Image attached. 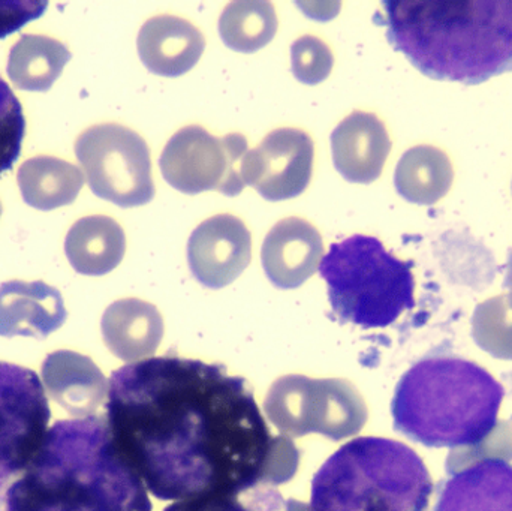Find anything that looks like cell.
Returning a JSON list of instances; mask_svg holds the SVG:
<instances>
[{
	"label": "cell",
	"instance_id": "cell-1",
	"mask_svg": "<svg viewBox=\"0 0 512 511\" xmlns=\"http://www.w3.org/2000/svg\"><path fill=\"white\" fill-rule=\"evenodd\" d=\"M105 420L161 501L239 498L262 485L274 437L248 381L225 366L150 357L111 374Z\"/></svg>",
	"mask_w": 512,
	"mask_h": 511
},
{
	"label": "cell",
	"instance_id": "cell-2",
	"mask_svg": "<svg viewBox=\"0 0 512 511\" xmlns=\"http://www.w3.org/2000/svg\"><path fill=\"white\" fill-rule=\"evenodd\" d=\"M105 416L60 420L3 495V511H152Z\"/></svg>",
	"mask_w": 512,
	"mask_h": 511
},
{
	"label": "cell",
	"instance_id": "cell-3",
	"mask_svg": "<svg viewBox=\"0 0 512 511\" xmlns=\"http://www.w3.org/2000/svg\"><path fill=\"white\" fill-rule=\"evenodd\" d=\"M388 42L426 77L477 86L512 72V0H385Z\"/></svg>",
	"mask_w": 512,
	"mask_h": 511
},
{
	"label": "cell",
	"instance_id": "cell-4",
	"mask_svg": "<svg viewBox=\"0 0 512 511\" xmlns=\"http://www.w3.org/2000/svg\"><path fill=\"white\" fill-rule=\"evenodd\" d=\"M504 387L478 363L432 354L397 384L394 429L430 449L480 446L498 426Z\"/></svg>",
	"mask_w": 512,
	"mask_h": 511
},
{
	"label": "cell",
	"instance_id": "cell-5",
	"mask_svg": "<svg viewBox=\"0 0 512 511\" xmlns=\"http://www.w3.org/2000/svg\"><path fill=\"white\" fill-rule=\"evenodd\" d=\"M435 486L423 459L400 441L361 437L313 477L312 511H427Z\"/></svg>",
	"mask_w": 512,
	"mask_h": 511
},
{
	"label": "cell",
	"instance_id": "cell-6",
	"mask_svg": "<svg viewBox=\"0 0 512 511\" xmlns=\"http://www.w3.org/2000/svg\"><path fill=\"white\" fill-rule=\"evenodd\" d=\"M414 263L394 257L376 237L355 234L319 264L328 300L340 323L384 329L415 308Z\"/></svg>",
	"mask_w": 512,
	"mask_h": 511
},
{
	"label": "cell",
	"instance_id": "cell-7",
	"mask_svg": "<svg viewBox=\"0 0 512 511\" xmlns=\"http://www.w3.org/2000/svg\"><path fill=\"white\" fill-rule=\"evenodd\" d=\"M268 420L288 438L319 434L342 441L360 434L367 405L346 380H312L286 375L274 381L264 402Z\"/></svg>",
	"mask_w": 512,
	"mask_h": 511
},
{
	"label": "cell",
	"instance_id": "cell-8",
	"mask_svg": "<svg viewBox=\"0 0 512 511\" xmlns=\"http://www.w3.org/2000/svg\"><path fill=\"white\" fill-rule=\"evenodd\" d=\"M75 155L96 197L123 209L155 197L149 146L132 129L117 123L92 126L75 141Z\"/></svg>",
	"mask_w": 512,
	"mask_h": 511
},
{
	"label": "cell",
	"instance_id": "cell-9",
	"mask_svg": "<svg viewBox=\"0 0 512 511\" xmlns=\"http://www.w3.org/2000/svg\"><path fill=\"white\" fill-rule=\"evenodd\" d=\"M248 150L242 134L219 138L201 126H186L168 140L159 168L168 185L183 194L218 191L237 197L246 186L242 162Z\"/></svg>",
	"mask_w": 512,
	"mask_h": 511
},
{
	"label": "cell",
	"instance_id": "cell-10",
	"mask_svg": "<svg viewBox=\"0 0 512 511\" xmlns=\"http://www.w3.org/2000/svg\"><path fill=\"white\" fill-rule=\"evenodd\" d=\"M50 419V404L38 374L0 362V483L29 467L47 438Z\"/></svg>",
	"mask_w": 512,
	"mask_h": 511
},
{
	"label": "cell",
	"instance_id": "cell-11",
	"mask_svg": "<svg viewBox=\"0 0 512 511\" xmlns=\"http://www.w3.org/2000/svg\"><path fill=\"white\" fill-rule=\"evenodd\" d=\"M313 141L300 129L270 132L242 162L245 185L268 201L291 200L309 186L313 170Z\"/></svg>",
	"mask_w": 512,
	"mask_h": 511
},
{
	"label": "cell",
	"instance_id": "cell-12",
	"mask_svg": "<svg viewBox=\"0 0 512 511\" xmlns=\"http://www.w3.org/2000/svg\"><path fill=\"white\" fill-rule=\"evenodd\" d=\"M251 231L242 219L216 215L195 228L189 237L192 275L204 287L221 290L233 284L251 264Z\"/></svg>",
	"mask_w": 512,
	"mask_h": 511
},
{
	"label": "cell",
	"instance_id": "cell-13",
	"mask_svg": "<svg viewBox=\"0 0 512 511\" xmlns=\"http://www.w3.org/2000/svg\"><path fill=\"white\" fill-rule=\"evenodd\" d=\"M432 511H512V462L486 456L447 467Z\"/></svg>",
	"mask_w": 512,
	"mask_h": 511
},
{
	"label": "cell",
	"instance_id": "cell-14",
	"mask_svg": "<svg viewBox=\"0 0 512 511\" xmlns=\"http://www.w3.org/2000/svg\"><path fill=\"white\" fill-rule=\"evenodd\" d=\"M324 258L321 234L301 218L277 222L265 237L261 260L274 287L294 290L315 275Z\"/></svg>",
	"mask_w": 512,
	"mask_h": 511
},
{
	"label": "cell",
	"instance_id": "cell-15",
	"mask_svg": "<svg viewBox=\"0 0 512 511\" xmlns=\"http://www.w3.org/2000/svg\"><path fill=\"white\" fill-rule=\"evenodd\" d=\"M48 396L72 419L98 416L108 398V381L90 357L75 351L48 354L41 368Z\"/></svg>",
	"mask_w": 512,
	"mask_h": 511
},
{
	"label": "cell",
	"instance_id": "cell-16",
	"mask_svg": "<svg viewBox=\"0 0 512 511\" xmlns=\"http://www.w3.org/2000/svg\"><path fill=\"white\" fill-rule=\"evenodd\" d=\"M331 150L334 167L343 179L369 185L384 170L391 140L378 116L352 111L331 134Z\"/></svg>",
	"mask_w": 512,
	"mask_h": 511
},
{
	"label": "cell",
	"instance_id": "cell-17",
	"mask_svg": "<svg viewBox=\"0 0 512 511\" xmlns=\"http://www.w3.org/2000/svg\"><path fill=\"white\" fill-rule=\"evenodd\" d=\"M68 318L62 294L42 281L0 285V336L44 339Z\"/></svg>",
	"mask_w": 512,
	"mask_h": 511
},
{
	"label": "cell",
	"instance_id": "cell-18",
	"mask_svg": "<svg viewBox=\"0 0 512 511\" xmlns=\"http://www.w3.org/2000/svg\"><path fill=\"white\" fill-rule=\"evenodd\" d=\"M137 47L141 62L150 72L176 78L197 65L206 50V39L185 18L164 14L143 24Z\"/></svg>",
	"mask_w": 512,
	"mask_h": 511
},
{
	"label": "cell",
	"instance_id": "cell-19",
	"mask_svg": "<svg viewBox=\"0 0 512 511\" xmlns=\"http://www.w3.org/2000/svg\"><path fill=\"white\" fill-rule=\"evenodd\" d=\"M102 336L108 350L126 363L150 359L164 338V320L152 303L122 299L102 315Z\"/></svg>",
	"mask_w": 512,
	"mask_h": 511
},
{
	"label": "cell",
	"instance_id": "cell-20",
	"mask_svg": "<svg viewBox=\"0 0 512 511\" xmlns=\"http://www.w3.org/2000/svg\"><path fill=\"white\" fill-rule=\"evenodd\" d=\"M125 251V231L110 216L81 218L72 225L65 240L66 257L80 275L113 272L122 263Z\"/></svg>",
	"mask_w": 512,
	"mask_h": 511
},
{
	"label": "cell",
	"instance_id": "cell-21",
	"mask_svg": "<svg viewBox=\"0 0 512 511\" xmlns=\"http://www.w3.org/2000/svg\"><path fill=\"white\" fill-rule=\"evenodd\" d=\"M17 182L24 203L33 209L50 212L77 200L84 185V174L63 159L36 156L21 165Z\"/></svg>",
	"mask_w": 512,
	"mask_h": 511
},
{
	"label": "cell",
	"instance_id": "cell-22",
	"mask_svg": "<svg viewBox=\"0 0 512 511\" xmlns=\"http://www.w3.org/2000/svg\"><path fill=\"white\" fill-rule=\"evenodd\" d=\"M454 180L447 153L435 146H415L403 153L394 173L400 197L418 206H433L448 194Z\"/></svg>",
	"mask_w": 512,
	"mask_h": 511
},
{
	"label": "cell",
	"instance_id": "cell-23",
	"mask_svg": "<svg viewBox=\"0 0 512 511\" xmlns=\"http://www.w3.org/2000/svg\"><path fill=\"white\" fill-rule=\"evenodd\" d=\"M71 57V51L57 39L23 35L9 53L6 71L17 89L47 92Z\"/></svg>",
	"mask_w": 512,
	"mask_h": 511
},
{
	"label": "cell",
	"instance_id": "cell-24",
	"mask_svg": "<svg viewBox=\"0 0 512 511\" xmlns=\"http://www.w3.org/2000/svg\"><path fill=\"white\" fill-rule=\"evenodd\" d=\"M273 3L265 0H237L222 12L219 35L231 50L252 54L273 41L277 32Z\"/></svg>",
	"mask_w": 512,
	"mask_h": 511
},
{
	"label": "cell",
	"instance_id": "cell-25",
	"mask_svg": "<svg viewBox=\"0 0 512 511\" xmlns=\"http://www.w3.org/2000/svg\"><path fill=\"white\" fill-rule=\"evenodd\" d=\"M472 335L487 353L512 359V302L508 294L477 306L472 317Z\"/></svg>",
	"mask_w": 512,
	"mask_h": 511
},
{
	"label": "cell",
	"instance_id": "cell-26",
	"mask_svg": "<svg viewBox=\"0 0 512 511\" xmlns=\"http://www.w3.org/2000/svg\"><path fill=\"white\" fill-rule=\"evenodd\" d=\"M26 119L9 84L0 77V174L12 170L21 152Z\"/></svg>",
	"mask_w": 512,
	"mask_h": 511
},
{
	"label": "cell",
	"instance_id": "cell-27",
	"mask_svg": "<svg viewBox=\"0 0 512 511\" xmlns=\"http://www.w3.org/2000/svg\"><path fill=\"white\" fill-rule=\"evenodd\" d=\"M334 57L322 39L304 35L291 45V71L301 83L315 86L333 69Z\"/></svg>",
	"mask_w": 512,
	"mask_h": 511
},
{
	"label": "cell",
	"instance_id": "cell-28",
	"mask_svg": "<svg viewBox=\"0 0 512 511\" xmlns=\"http://www.w3.org/2000/svg\"><path fill=\"white\" fill-rule=\"evenodd\" d=\"M298 464H300V452L291 438L285 435L274 438L262 485L279 486L288 483L297 473Z\"/></svg>",
	"mask_w": 512,
	"mask_h": 511
},
{
	"label": "cell",
	"instance_id": "cell-29",
	"mask_svg": "<svg viewBox=\"0 0 512 511\" xmlns=\"http://www.w3.org/2000/svg\"><path fill=\"white\" fill-rule=\"evenodd\" d=\"M44 0H0V39L18 32L47 11Z\"/></svg>",
	"mask_w": 512,
	"mask_h": 511
},
{
	"label": "cell",
	"instance_id": "cell-30",
	"mask_svg": "<svg viewBox=\"0 0 512 511\" xmlns=\"http://www.w3.org/2000/svg\"><path fill=\"white\" fill-rule=\"evenodd\" d=\"M164 511H252L234 497H203L176 501Z\"/></svg>",
	"mask_w": 512,
	"mask_h": 511
},
{
	"label": "cell",
	"instance_id": "cell-31",
	"mask_svg": "<svg viewBox=\"0 0 512 511\" xmlns=\"http://www.w3.org/2000/svg\"><path fill=\"white\" fill-rule=\"evenodd\" d=\"M504 287L510 290L508 297H510L512 302V251L510 252V257H508L507 276H505Z\"/></svg>",
	"mask_w": 512,
	"mask_h": 511
},
{
	"label": "cell",
	"instance_id": "cell-32",
	"mask_svg": "<svg viewBox=\"0 0 512 511\" xmlns=\"http://www.w3.org/2000/svg\"><path fill=\"white\" fill-rule=\"evenodd\" d=\"M286 511H312V509L307 504L300 503V501L289 500L286 501Z\"/></svg>",
	"mask_w": 512,
	"mask_h": 511
},
{
	"label": "cell",
	"instance_id": "cell-33",
	"mask_svg": "<svg viewBox=\"0 0 512 511\" xmlns=\"http://www.w3.org/2000/svg\"><path fill=\"white\" fill-rule=\"evenodd\" d=\"M0 216H2V204H0Z\"/></svg>",
	"mask_w": 512,
	"mask_h": 511
}]
</instances>
